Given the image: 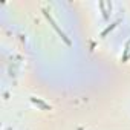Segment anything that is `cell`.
Returning a JSON list of instances; mask_svg holds the SVG:
<instances>
[{
    "instance_id": "obj_1",
    "label": "cell",
    "mask_w": 130,
    "mask_h": 130,
    "mask_svg": "<svg viewBox=\"0 0 130 130\" xmlns=\"http://www.w3.org/2000/svg\"><path fill=\"white\" fill-rule=\"evenodd\" d=\"M43 14H44V17H46V20H47V22L51 23V26L54 28V31H55V32H57V34L60 35V38H61V40H63L64 43H66L68 46H71V44H72L71 38H69V37H68L66 34H64V32H63V29H61V28H60V26L57 25V22H55V20L52 19V15H51V14H49V12H47L46 9H43Z\"/></svg>"
},
{
    "instance_id": "obj_2",
    "label": "cell",
    "mask_w": 130,
    "mask_h": 130,
    "mask_svg": "<svg viewBox=\"0 0 130 130\" xmlns=\"http://www.w3.org/2000/svg\"><path fill=\"white\" fill-rule=\"evenodd\" d=\"M100 8L103 12V19L109 20V12H112V2H100Z\"/></svg>"
},
{
    "instance_id": "obj_3",
    "label": "cell",
    "mask_w": 130,
    "mask_h": 130,
    "mask_svg": "<svg viewBox=\"0 0 130 130\" xmlns=\"http://www.w3.org/2000/svg\"><path fill=\"white\" fill-rule=\"evenodd\" d=\"M31 101H32L35 106H38L40 109H43V110H49V109H51V106H49L47 103H44L43 100H40V98H31Z\"/></svg>"
},
{
    "instance_id": "obj_4",
    "label": "cell",
    "mask_w": 130,
    "mask_h": 130,
    "mask_svg": "<svg viewBox=\"0 0 130 130\" xmlns=\"http://www.w3.org/2000/svg\"><path fill=\"white\" fill-rule=\"evenodd\" d=\"M128 58H130V41L125 44V49H124V54L121 57V61L125 63V61H128Z\"/></svg>"
},
{
    "instance_id": "obj_5",
    "label": "cell",
    "mask_w": 130,
    "mask_h": 130,
    "mask_svg": "<svg viewBox=\"0 0 130 130\" xmlns=\"http://www.w3.org/2000/svg\"><path fill=\"white\" fill-rule=\"evenodd\" d=\"M118 23H119V22H115V23H113L112 26H109V28H106V29L103 31V34H101V37H106V35H107V34H109V32H110L112 29H115V28H116V25H118Z\"/></svg>"
}]
</instances>
